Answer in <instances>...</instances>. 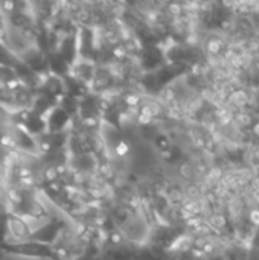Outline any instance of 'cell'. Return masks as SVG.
Returning <instances> with one entry per match:
<instances>
[{"instance_id": "6da1fadb", "label": "cell", "mask_w": 259, "mask_h": 260, "mask_svg": "<svg viewBox=\"0 0 259 260\" xmlns=\"http://www.w3.org/2000/svg\"><path fill=\"white\" fill-rule=\"evenodd\" d=\"M232 101H234L235 104H238V105H243V104L247 101V96H246L243 91H237V93L232 94Z\"/></svg>"}, {"instance_id": "7a4b0ae2", "label": "cell", "mask_w": 259, "mask_h": 260, "mask_svg": "<svg viewBox=\"0 0 259 260\" xmlns=\"http://www.w3.org/2000/svg\"><path fill=\"white\" fill-rule=\"evenodd\" d=\"M250 219H252V222H253V224L259 225V210H252V213H250Z\"/></svg>"}, {"instance_id": "3957f363", "label": "cell", "mask_w": 259, "mask_h": 260, "mask_svg": "<svg viewBox=\"0 0 259 260\" xmlns=\"http://www.w3.org/2000/svg\"><path fill=\"white\" fill-rule=\"evenodd\" d=\"M209 47H211L212 52H218V50H220V43H218V41H211Z\"/></svg>"}, {"instance_id": "277c9868", "label": "cell", "mask_w": 259, "mask_h": 260, "mask_svg": "<svg viewBox=\"0 0 259 260\" xmlns=\"http://www.w3.org/2000/svg\"><path fill=\"white\" fill-rule=\"evenodd\" d=\"M255 133H256V134H258V136H259V125H258V126H256V128H255Z\"/></svg>"}]
</instances>
